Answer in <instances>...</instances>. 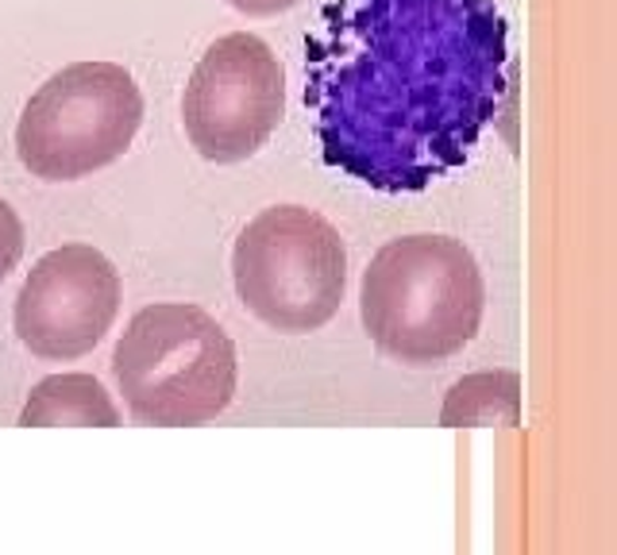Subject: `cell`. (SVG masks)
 Wrapping results in <instances>:
<instances>
[{
	"instance_id": "1",
	"label": "cell",
	"mask_w": 617,
	"mask_h": 555,
	"mask_svg": "<svg viewBox=\"0 0 617 555\" xmlns=\"http://www.w3.org/2000/svg\"><path fill=\"white\" fill-rule=\"evenodd\" d=\"M494 0H332L305 39V108L329 166L378 193L460 170L510 93Z\"/></svg>"
},
{
	"instance_id": "2",
	"label": "cell",
	"mask_w": 617,
	"mask_h": 555,
	"mask_svg": "<svg viewBox=\"0 0 617 555\" xmlns=\"http://www.w3.org/2000/svg\"><path fill=\"white\" fill-rule=\"evenodd\" d=\"M487 286L455 235L417 232L374 255L359 289L363 328L398 363H436L475 339Z\"/></svg>"
},
{
	"instance_id": "5",
	"label": "cell",
	"mask_w": 617,
	"mask_h": 555,
	"mask_svg": "<svg viewBox=\"0 0 617 555\" xmlns=\"http://www.w3.org/2000/svg\"><path fill=\"white\" fill-rule=\"evenodd\" d=\"M143 124V93L116 62H74L31 93L16 155L43 182H78L113 166Z\"/></svg>"
},
{
	"instance_id": "10",
	"label": "cell",
	"mask_w": 617,
	"mask_h": 555,
	"mask_svg": "<svg viewBox=\"0 0 617 555\" xmlns=\"http://www.w3.org/2000/svg\"><path fill=\"white\" fill-rule=\"evenodd\" d=\"M228 9L244 12V16H279V12H290L301 0H224Z\"/></svg>"
},
{
	"instance_id": "8",
	"label": "cell",
	"mask_w": 617,
	"mask_h": 555,
	"mask_svg": "<svg viewBox=\"0 0 617 555\" xmlns=\"http://www.w3.org/2000/svg\"><path fill=\"white\" fill-rule=\"evenodd\" d=\"M113 398L93 374H51L31 390L20 428H116Z\"/></svg>"
},
{
	"instance_id": "4",
	"label": "cell",
	"mask_w": 617,
	"mask_h": 555,
	"mask_svg": "<svg viewBox=\"0 0 617 555\" xmlns=\"http://www.w3.org/2000/svg\"><path fill=\"white\" fill-rule=\"evenodd\" d=\"M235 294L279 332L324 328L348 289V247L305 205H274L240 232L232 251Z\"/></svg>"
},
{
	"instance_id": "6",
	"label": "cell",
	"mask_w": 617,
	"mask_h": 555,
	"mask_svg": "<svg viewBox=\"0 0 617 555\" xmlns=\"http://www.w3.org/2000/svg\"><path fill=\"white\" fill-rule=\"evenodd\" d=\"M286 113V69L259 35H224L193 66L182 124L201 158L232 166L262 151Z\"/></svg>"
},
{
	"instance_id": "9",
	"label": "cell",
	"mask_w": 617,
	"mask_h": 555,
	"mask_svg": "<svg viewBox=\"0 0 617 555\" xmlns=\"http://www.w3.org/2000/svg\"><path fill=\"white\" fill-rule=\"evenodd\" d=\"M20 259H24V224H20L16 208L0 197V282L16 270Z\"/></svg>"
},
{
	"instance_id": "3",
	"label": "cell",
	"mask_w": 617,
	"mask_h": 555,
	"mask_svg": "<svg viewBox=\"0 0 617 555\" xmlns=\"http://www.w3.org/2000/svg\"><path fill=\"white\" fill-rule=\"evenodd\" d=\"M128 413L143 428L209 425L235 398V344L197 305H147L113 351Z\"/></svg>"
},
{
	"instance_id": "7",
	"label": "cell",
	"mask_w": 617,
	"mask_h": 555,
	"mask_svg": "<svg viewBox=\"0 0 617 555\" xmlns=\"http://www.w3.org/2000/svg\"><path fill=\"white\" fill-rule=\"evenodd\" d=\"M120 312V274L89 243L54 247L31 267L16 297V336L39 359L89 356Z\"/></svg>"
}]
</instances>
